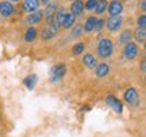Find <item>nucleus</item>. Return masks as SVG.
Returning <instances> with one entry per match:
<instances>
[{
	"instance_id": "23",
	"label": "nucleus",
	"mask_w": 146,
	"mask_h": 137,
	"mask_svg": "<svg viewBox=\"0 0 146 137\" xmlns=\"http://www.w3.org/2000/svg\"><path fill=\"white\" fill-rule=\"evenodd\" d=\"M56 10H57V4L54 3V1H52V3H49L46 7V10H45V14L47 15H54L56 14Z\"/></svg>"
},
{
	"instance_id": "10",
	"label": "nucleus",
	"mask_w": 146,
	"mask_h": 137,
	"mask_svg": "<svg viewBox=\"0 0 146 137\" xmlns=\"http://www.w3.org/2000/svg\"><path fill=\"white\" fill-rule=\"evenodd\" d=\"M84 10V0H73L72 5H70V11H72V15L77 16L80 15Z\"/></svg>"
},
{
	"instance_id": "17",
	"label": "nucleus",
	"mask_w": 146,
	"mask_h": 137,
	"mask_svg": "<svg viewBox=\"0 0 146 137\" xmlns=\"http://www.w3.org/2000/svg\"><path fill=\"white\" fill-rule=\"evenodd\" d=\"M96 18H94V16H89L88 19H87V22H85V26H84V31H87V33H89V31H92L95 29V25H96Z\"/></svg>"
},
{
	"instance_id": "9",
	"label": "nucleus",
	"mask_w": 146,
	"mask_h": 137,
	"mask_svg": "<svg viewBox=\"0 0 146 137\" xmlns=\"http://www.w3.org/2000/svg\"><path fill=\"white\" fill-rule=\"evenodd\" d=\"M39 8V0H25L23 3V10L26 12H35Z\"/></svg>"
},
{
	"instance_id": "31",
	"label": "nucleus",
	"mask_w": 146,
	"mask_h": 137,
	"mask_svg": "<svg viewBox=\"0 0 146 137\" xmlns=\"http://www.w3.org/2000/svg\"><path fill=\"white\" fill-rule=\"evenodd\" d=\"M141 7H142V10H145V8H146V5H145V0H142V4H141Z\"/></svg>"
},
{
	"instance_id": "30",
	"label": "nucleus",
	"mask_w": 146,
	"mask_h": 137,
	"mask_svg": "<svg viewBox=\"0 0 146 137\" xmlns=\"http://www.w3.org/2000/svg\"><path fill=\"white\" fill-rule=\"evenodd\" d=\"M145 68H146V61L143 60V61L141 63V71L142 72H145Z\"/></svg>"
},
{
	"instance_id": "18",
	"label": "nucleus",
	"mask_w": 146,
	"mask_h": 137,
	"mask_svg": "<svg viewBox=\"0 0 146 137\" xmlns=\"http://www.w3.org/2000/svg\"><path fill=\"white\" fill-rule=\"evenodd\" d=\"M107 10V0H98L96 1V5H95V11L96 14H103L104 11Z\"/></svg>"
},
{
	"instance_id": "4",
	"label": "nucleus",
	"mask_w": 146,
	"mask_h": 137,
	"mask_svg": "<svg viewBox=\"0 0 146 137\" xmlns=\"http://www.w3.org/2000/svg\"><path fill=\"white\" fill-rule=\"evenodd\" d=\"M137 54H138V45L134 43V42L126 43V47H125V50H123V56H125V58H127V60H133V58L137 57Z\"/></svg>"
},
{
	"instance_id": "14",
	"label": "nucleus",
	"mask_w": 146,
	"mask_h": 137,
	"mask_svg": "<svg viewBox=\"0 0 146 137\" xmlns=\"http://www.w3.org/2000/svg\"><path fill=\"white\" fill-rule=\"evenodd\" d=\"M58 29L56 25H52V26H49L47 29H45L43 31H42V37L45 38V39H50V38H53L56 34H57Z\"/></svg>"
},
{
	"instance_id": "26",
	"label": "nucleus",
	"mask_w": 146,
	"mask_h": 137,
	"mask_svg": "<svg viewBox=\"0 0 146 137\" xmlns=\"http://www.w3.org/2000/svg\"><path fill=\"white\" fill-rule=\"evenodd\" d=\"M96 1H98V0H88V1L85 3V10H87V11H92V10H95Z\"/></svg>"
},
{
	"instance_id": "3",
	"label": "nucleus",
	"mask_w": 146,
	"mask_h": 137,
	"mask_svg": "<svg viewBox=\"0 0 146 137\" xmlns=\"http://www.w3.org/2000/svg\"><path fill=\"white\" fill-rule=\"evenodd\" d=\"M125 100L130 106H133V107L139 106V95H138V92H137L135 88L130 87V88H127V90H126V92H125Z\"/></svg>"
},
{
	"instance_id": "2",
	"label": "nucleus",
	"mask_w": 146,
	"mask_h": 137,
	"mask_svg": "<svg viewBox=\"0 0 146 137\" xmlns=\"http://www.w3.org/2000/svg\"><path fill=\"white\" fill-rule=\"evenodd\" d=\"M66 75V65L65 64H57L52 68L50 72V82L52 83H57L62 79L64 76Z\"/></svg>"
},
{
	"instance_id": "19",
	"label": "nucleus",
	"mask_w": 146,
	"mask_h": 137,
	"mask_svg": "<svg viewBox=\"0 0 146 137\" xmlns=\"http://www.w3.org/2000/svg\"><path fill=\"white\" fill-rule=\"evenodd\" d=\"M74 22H76V16L72 15V14H66L62 26L65 27V29H70V27L74 26Z\"/></svg>"
},
{
	"instance_id": "7",
	"label": "nucleus",
	"mask_w": 146,
	"mask_h": 137,
	"mask_svg": "<svg viewBox=\"0 0 146 137\" xmlns=\"http://www.w3.org/2000/svg\"><path fill=\"white\" fill-rule=\"evenodd\" d=\"M123 11V4L119 0H112L108 5V14L111 16H119Z\"/></svg>"
},
{
	"instance_id": "24",
	"label": "nucleus",
	"mask_w": 146,
	"mask_h": 137,
	"mask_svg": "<svg viewBox=\"0 0 146 137\" xmlns=\"http://www.w3.org/2000/svg\"><path fill=\"white\" fill-rule=\"evenodd\" d=\"M84 47H85V45L84 43H77V45H74V47H73V54L74 56H77V54H81V53L84 52Z\"/></svg>"
},
{
	"instance_id": "8",
	"label": "nucleus",
	"mask_w": 146,
	"mask_h": 137,
	"mask_svg": "<svg viewBox=\"0 0 146 137\" xmlns=\"http://www.w3.org/2000/svg\"><path fill=\"white\" fill-rule=\"evenodd\" d=\"M0 14L4 18L11 16L14 14V4H11L10 1H1L0 3Z\"/></svg>"
},
{
	"instance_id": "32",
	"label": "nucleus",
	"mask_w": 146,
	"mask_h": 137,
	"mask_svg": "<svg viewBox=\"0 0 146 137\" xmlns=\"http://www.w3.org/2000/svg\"><path fill=\"white\" fill-rule=\"evenodd\" d=\"M49 1H50V0H42V3H43V4H47Z\"/></svg>"
},
{
	"instance_id": "28",
	"label": "nucleus",
	"mask_w": 146,
	"mask_h": 137,
	"mask_svg": "<svg viewBox=\"0 0 146 137\" xmlns=\"http://www.w3.org/2000/svg\"><path fill=\"white\" fill-rule=\"evenodd\" d=\"M137 22H138V26L142 27V29H145L146 27V15H141Z\"/></svg>"
},
{
	"instance_id": "33",
	"label": "nucleus",
	"mask_w": 146,
	"mask_h": 137,
	"mask_svg": "<svg viewBox=\"0 0 146 137\" xmlns=\"http://www.w3.org/2000/svg\"><path fill=\"white\" fill-rule=\"evenodd\" d=\"M8 1H19V0H8Z\"/></svg>"
},
{
	"instance_id": "27",
	"label": "nucleus",
	"mask_w": 146,
	"mask_h": 137,
	"mask_svg": "<svg viewBox=\"0 0 146 137\" xmlns=\"http://www.w3.org/2000/svg\"><path fill=\"white\" fill-rule=\"evenodd\" d=\"M103 27H104V21H103V19H99V21H96V25H95L94 30H96V31H102Z\"/></svg>"
},
{
	"instance_id": "22",
	"label": "nucleus",
	"mask_w": 146,
	"mask_h": 137,
	"mask_svg": "<svg viewBox=\"0 0 146 137\" xmlns=\"http://www.w3.org/2000/svg\"><path fill=\"white\" fill-rule=\"evenodd\" d=\"M23 83H25V86H26L29 90H33V88H34V86H35V83H36V76H35V75L27 76Z\"/></svg>"
},
{
	"instance_id": "11",
	"label": "nucleus",
	"mask_w": 146,
	"mask_h": 137,
	"mask_svg": "<svg viewBox=\"0 0 146 137\" xmlns=\"http://www.w3.org/2000/svg\"><path fill=\"white\" fill-rule=\"evenodd\" d=\"M83 63L89 69H95L98 67V60H96V57H95L94 54H85L83 58Z\"/></svg>"
},
{
	"instance_id": "6",
	"label": "nucleus",
	"mask_w": 146,
	"mask_h": 137,
	"mask_svg": "<svg viewBox=\"0 0 146 137\" xmlns=\"http://www.w3.org/2000/svg\"><path fill=\"white\" fill-rule=\"evenodd\" d=\"M122 18L120 16H111L107 19V22H104L106 25H107V29H108L110 31H118L122 26Z\"/></svg>"
},
{
	"instance_id": "12",
	"label": "nucleus",
	"mask_w": 146,
	"mask_h": 137,
	"mask_svg": "<svg viewBox=\"0 0 146 137\" xmlns=\"http://www.w3.org/2000/svg\"><path fill=\"white\" fill-rule=\"evenodd\" d=\"M42 18H43V14H42L41 11H38V12H31L30 15L26 18V23L27 25H35V23H39L42 21Z\"/></svg>"
},
{
	"instance_id": "15",
	"label": "nucleus",
	"mask_w": 146,
	"mask_h": 137,
	"mask_svg": "<svg viewBox=\"0 0 146 137\" xmlns=\"http://www.w3.org/2000/svg\"><path fill=\"white\" fill-rule=\"evenodd\" d=\"M134 37H135V39L139 43L145 42V39H146V31H145V29H142V27H137L135 31H134Z\"/></svg>"
},
{
	"instance_id": "21",
	"label": "nucleus",
	"mask_w": 146,
	"mask_h": 137,
	"mask_svg": "<svg viewBox=\"0 0 146 137\" xmlns=\"http://www.w3.org/2000/svg\"><path fill=\"white\" fill-rule=\"evenodd\" d=\"M131 38H133V33L130 30H125V31L120 34V38H119V42L120 43H129L131 41Z\"/></svg>"
},
{
	"instance_id": "20",
	"label": "nucleus",
	"mask_w": 146,
	"mask_h": 137,
	"mask_svg": "<svg viewBox=\"0 0 146 137\" xmlns=\"http://www.w3.org/2000/svg\"><path fill=\"white\" fill-rule=\"evenodd\" d=\"M36 37V30L35 27H29L26 31V35H25V39H26V42H33Z\"/></svg>"
},
{
	"instance_id": "25",
	"label": "nucleus",
	"mask_w": 146,
	"mask_h": 137,
	"mask_svg": "<svg viewBox=\"0 0 146 137\" xmlns=\"http://www.w3.org/2000/svg\"><path fill=\"white\" fill-rule=\"evenodd\" d=\"M81 33H83V25H76L72 31V35L73 37H80Z\"/></svg>"
},
{
	"instance_id": "29",
	"label": "nucleus",
	"mask_w": 146,
	"mask_h": 137,
	"mask_svg": "<svg viewBox=\"0 0 146 137\" xmlns=\"http://www.w3.org/2000/svg\"><path fill=\"white\" fill-rule=\"evenodd\" d=\"M54 21H56V19H54V15H47L46 16V22H47V25H49V26L54 25Z\"/></svg>"
},
{
	"instance_id": "13",
	"label": "nucleus",
	"mask_w": 146,
	"mask_h": 137,
	"mask_svg": "<svg viewBox=\"0 0 146 137\" xmlns=\"http://www.w3.org/2000/svg\"><path fill=\"white\" fill-rule=\"evenodd\" d=\"M110 74V65L108 64H99L98 67H96V76L98 78H104L107 75Z\"/></svg>"
},
{
	"instance_id": "1",
	"label": "nucleus",
	"mask_w": 146,
	"mask_h": 137,
	"mask_svg": "<svg viewBox=\"0 0 146 137\" xmlns=\"http://www.w3.org/2000/svg\"><path fill=\"white\" fill-rule=\"evenodd\" d=\"M112 50H114V45H112L111 39L103 38L99 42V45H98V53H99L100 57H103V58L110 57L112 54Z\"/></svg>"
},
{
	"instance_id": "16",
	"label": "nucleus",
	"mask_w": 146,
	"mask_h": 137,
	"mask_svg": "<svg viewBox=\"0 0 146 137\" xmlns=\"http://www.w3.org/2000/svg\"><path fill=\"white\" fill-rule=\"evenodd\" d=\"M56 22H57V26H62L64 21H65V16H66V11L65 8H60V10L56 12Z\"/></svg>"
},
{
	"instance_id": "5",
	"label": "nucleus",
	"mask_w": 146,
	"mask_h": 137,
	"mask_svg": "<svg viewBox=\"0 0 146 137\" xmlns=\"http://www.w3.org/2000/svg\"><path fill=\"white\" fill-rule=\"evenodd\" d=\"M106 102H107V105L111 106V107L114 109L115 113L122 114V111H123V105H122V102H120L118 98H115L114 95H108L107 99H106Z\"/></svg>"
}]
</instances>
